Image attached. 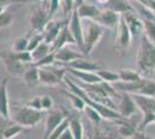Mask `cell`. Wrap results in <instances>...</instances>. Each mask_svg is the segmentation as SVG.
<instances>
[{"mask_svg":"<svg viewBox=\"0 0 155 139\" xmlns=\"http://www.w3.org/2000/svg\"><path fill=\"white\" fill-rule=\"evenodd\" d=\"M39 68V84L44 86H58L64 80L65 74L67 72L66 67L50 66L38 67Z\"/></svg>","mask_w":155,"mask_h":139,"instance_id":"8992f818","label":"cell"},{"mask_svg":"<svg viewBox=\"0 0 155 139\" xmlns=\"http://www.w3.org/2000/svg\"><path fill=\"white\" fill-rule=\"evenodd\" d=\"M44 41V34L43 33H34L32 31L30 40H29V45H28V51L32 52L37 46Z\"/></svg>","mask_w":155,"mask_h":139,"instance_id":"8d00e7d4","label":"cell"},{"mask_svg":"<svg viewBox=\"0 0 155 139\" xmlns=\"http://www.w3.org/2000/svg\"><path fill=\"white\" fill-rule=\"evenodd\" d=\"M105 9L114 11L116 13L124 14L126 12H133V8L126 0H109L103 6Z\"/></svg>","mask_w":155,"mask_h":139,"instance_id":"cb8c5ba5","label":"cell"},{"mask_svg":"<svg viewBox=\"0 0 155 139\" xmlns=\"http://www.w3.org/2000/svg\"><path fill=\"white\" fill-rule=\"evenodd\" d=\"M41 103H42V110L43 111H50L53 109V100L49 95L41 96Z\"/></svg>","mask_w":155,"mask_h":139,"instance_id":"ee69618b","label":"cell"},{"mask_svg":"<svg viewBox=\"0 0 155 139\" xmlns=\"http://www.w3.org/2000/svg\"><path fill=\"white\" fill-rule=\"evenodd\" d=\"M134 137L137 139H152L149 136L146 134V132H140V131H137L136 134H134Z\"/></svg>","mask_w":155,"mask_h":139,"instance_id":"f907efd6","label":"cell"},{"mask_svg":"<svg viewBox=\"0 0 155 139\" xmlns=\"http://www.w3.org/2000/svg\"><path fill=\"white\" fill-rule=\"evenodd\" d=\"M0 116L11 121V103L8 99V79L4 78L0 82Z\"/></svg>","mask_w":155,"mask_h":139,"instance_id":"4fadbf2b","label":"cell"},{"mask_svg":"<svg viewBox=\"0 0 155 139\" xmlns=\"http://www.w3.org/2000/svg\"><path fill=\"white\" fill-rule=\"evenodd\" d=\"M60 7L63 8V12L66 16H71L73 11L75 9L74 0H60Z\"/></svg>","mask_w":155,"mask_h":139,"instance_id":"7bdbcfd3","label":"cell"},{"mask_svg":"<svg viewBox=\"0 0 155 139\" xmlns=\"http://www.w3.org/2000/svg\"><path fill=\"white\" fill-rule=\"evenodd\" d=\"M22 79L28 86H36L39 84V68L35 65L29 66L27 68L25 74L22 75Z\"/></svg>","mask_w":155,"mask_h":139,"instance_id":"d4e9b609","label":"cell"},{"mask_svg":"<svg viewBox=\"0 0 155 139\" xmlns=\"http://www.w3.org/2000/svg\"><path fill=\"white\" fill-rule=\"evenodd\" d=\"M117 134H119L118 131L117 133H115L112 131H108L105 129H97L89 139H117Z\"/></svg>","mask_w":155,"mask_h":139,"instance_id":"d590c367","label":"cell"},{"mask_svg":"<svg viewBox=\"0 0 155 139\" xmlns=\"http://www.w3.org/2000/svg\"><path fill=\"white\" fill-rule=\"evenodd\" d=\"M68 44L71 45V44H77V43H75V40H74L71 30H70V28H68V25H66V26L60 30V33H59L58 37L56 38V41L51 44L52 51L56 52V51H58L59 49L68 45Z\"/></svg>","mask_w":155,"mask_h":139,"instance_id":"ac0fdd59","label":"cell"},{"mask_svg":"<svg viewBox=\"0 0 155 139\" xmlns=\"http://www.w3.org/2000/svg\"><path fill=\"white\" fill-rule=\"evenodd\" d=\"M130 28V31L132 34V37H139L143 34V20H140L133 14V12H126L122 14Z\"/></svg>","mask_w":155,"mask_h":139,"instance_id":"d6986e66","label":"cell"},{"mask_svg":"<svg viewBox=\"0 0 155 139\" xmlns=\"http://www.w3.org/2000/svg\"><path fill=\"white\" fill-rule=\"evenodd\" d=\"M27 0H0V7H6L9 6L12 4H16V2H25Z\"/></svg>","mask_w":155,"mask_h":139,"instance_id":"c3c4849f","label":"cell"},{"mask_svg":"<svg viewBox=\"0 0 155 139\" xmlns=\"http://www.w3.org/2000/svg\"><path fill=\"white\" fill-rule=\"evenodd\" d=\"M84 113L87 114V116L89 117V119H91L94 124L98 125V124L101 123V121H102V116L98 114V111H96L95 109H93L91 107H88V106L86 107Z\"/></svg>","mask_w":155,"mask_h":139,"instance_id":"b9f144b4","label":"cell"},{"mask_svg":"<svg viewBox=\"0 0 155 139\" xmlns=\"http://www.w3.org/2000/svg\"><path fill=\"white\" fill-rule=\"evenodd\" d=\"M50 20H52V18L48 12V8L42 4L36 5L32 8L31 15L29 19L30 30H32L34 33H43Z\"/></svg>","mask_w":155,"mask_h":139,"instance_id":"ba28073f","label":"cell"},{"mask_svg":"<svg viewBox=\"0 0 155 139\" xmlns=\"http://www.w3.org/2000/svg\"><path fill=\"white\" fill-rule=\"evenodd\" d=\"M95 1H96L98 5H103V6H104V5H105V4H107L109 0H95Z\"/></svg>","mask_w":155,"mask_h":139,"instance_id":"db71d44e","label":"cell"},{"mask_svg":"<svg viewBox=\"0 0 155 139\" xmlns=\"http://www.w3.org/2000/svg\"><path fill=\"white\" fill-rule=\"evenodd\" d=\"M52 52V46L51 44L46 43L45 41H43L41 44H39L34 51L31 52L32 55V59H34V64L37 63L38 60H41L42 58H44L45 56H48L49 53Z\"/></svg>","mask_w":155,"mask_h":139,"instance_id":"83f0119b","label":"cell"},{"mask_svg":"<svg viewBox=\"0 0 155 139\" xmlns=\"http://www.w3.org/2000/svg\"><path fill=\"white\" fill-rule=\"evenodd\" d=\"M64 81H65V84L67 85V87H68L70 92L75 93L79 96H81V98L84 100L86 104L88 107H91V108L95 109L96 111H98V114L102 116V118L107 119V121H112V122H116V123H120V122H123V121H126V119H124L123 116L118 113V111H116L115 109H112V108H110V107L104 106L102 103H98L96 101L91 100V98L88 96V94L84 92V89L79 86L78 84L73 82V80H70V78H66V77H65Z\"/></svg>","mask_w":155,"mask_h":139,"instance_id":"6da1fadb","label":"cell"},{"mask_svg":"<svg viewBox=\"0 0 155 139\" xmlns=\"http://www.w3.org/2000/svg\"><path fill=\"white\" fill-rule=\"evenodd\" d=\"M67 71L70 72L72 77H75L78 79H80L84 84L87 85H94V84H100L102 82V79L97 75L96 72H87V71H79L74 68H67Z\"/></svg>","mask_w":155,"mask_h":139,"instance_id":"7402d4cb","label":"cell"},{"mask_svg":"<svg viewBox=\"0 0 155 139\" xmlns=\"http://www.w3.org/2000/svg\"><path fill=\"white\" fill-rule=\"evenodd\" d=\"M27 127H25L23 125H20L18 123L14 122H9L6 125V127L4 129V138L5 139H12L16 136H19L20 133L26 132Z\"/></svg>","mask_w":155,"mask_h":139,"instance_id":"484cf974","label":"cell"},{"mask_svg":"<svg viewBox=\"0 0 155 139\" xmlns=\"http://www.w3.org/2000/svg\"><path fill=\"white\" fill-rule=\"evenodd\" d=\"M65 94H66V96L68 98V100L71 101L72 107H73L75 110H78V111H84L87 104H86L84 100L82 99L81 96H79L78 94H75V93H73V92H70V93L66 92Z\"/></svg>","mask_w":155,"mask_h":139,"instance_id":"4dcf8cb0","label":"cell"},{"mask_svg":"<svg viewBox=\"0 0 155 139\" xmlns=\"http://www.w3.org/2000/svg\"><path fill=\"white\" fill-rule=\"evenodd\" d=\"M104 27L98 25L96 21L87 20V23L84 25V56H91V51L95 49L103 36Z\"/></svg>","mask_w":155,"mask_h":139,"instance_id":"5b68a950","label":"cell"},{"mask_svg":"<svg viewBox=\"0 0 155 139\" xmlns=\"http://www.w3.org/2000/svg\"><path fill=\"white\" fill-rule=\"evenodd\" d=\"M122 18V14L116 13L114 11H110V9H101V13L96 18V22L98 25H101L104 28H108V29H116L118 28L119 25V21Z\"/></svg>","mask_w":155,"mask_h":139,"instance_id":"7c38bea8","label":"cell"},{"mask_svg":"<svg viewBox=\"0 0 155 139\" xmlns=\"http://www.w3.org/2000/svg\"><path fill=\"white\" fill-rule=\"evenodd\" d=\"M67 116L65 115L61 110L59 109H52L50 111H48L45 116V130H44V136L43 139H48L51 133L54 131V129L66 118Z\"/></svg>","mask_w":155,"mask_h":139,"instance_id":"30bf717a","label":"cell"},{"mask_svg":"<svg viewBox=\"0 0 155 139\" xmlns=\"http://www.w3.org/2000/svg\"><path fill=\"white\" fill-rule=\"evenodd\" d=\"M132 98L134 100L137 108L142 114L146 113H154L155 114V98L145 96L140 94H132Z\"/></svg>","mask_w":155,"mask_h":139,"instance_id":"ffe728a7","label":"cell"},{"mask_svg":"<svg viewBox=\"0 0 155 139\" xmlns=\"http://www.w3.org/2000/svg\"><path fill=\"white\" fill-rule=\"evenodd\" d=\"M32 34V30H29L27 35L19 37L14 41L13 45H12V50L15 52H21V51H28V45H29V40Z\"/></svg>","mask_w":155,"mask_h":139,"instance_id":"f546056e","label":"cell"},{"mask_svg":"<svg viewBox=\"0 0 155 139\" xmlns=\"http://www.w3.org/2000/svg\"><path fill=\"white\" fill-rule=\"evenodd\" d=\"M60 8V0H49V5H48V12L50 14V16H53L54 13Z\"/></svg>","mask_w":155,"mask_h":139,"instance_id":"f6af8a7d","label":"cell"},{"mask_svg":"<svg viewBox=\"0 0 155 139\" xmlns=\"http://www.w3.org/2000/svg\"><path fill=\"white\" fill-rule=\"evenodd\" d=\"M59 139H74L71 129H70V127H68V129H66L64 132H63V134L59 137Z\"/></svg>","mask_w":155,"mask_h":139,"instance_id":"681fc988","label":"cell"},{"mask_svg":"<svg viewBox=\"0 0 155 139\" xmlns=\"http://www.w3.org/2000/svg\"><path fill=\"white\" fill-rule=\"evenodd\" d=\"M54 55H56V63H65V64H70L73 60L81 59V58L87 57L82 52L71 49L68 45L59 49L58 51L54 52Z\"/></svg>","mask_w":155,"mask_h":139,"instance_id":"2e32d148","label":"cell"},{"mask_svg":"<svg viewBox=\"0 0 155 139\" xmlns=\"http://www.w3.org/2000/svg\"><path fill=\"white\" fill-rule=\"evenodd\" d=\"M68 127H70V117L67 116V117L54 129V131L51 133V136L48 139H59V137L63 134V132H64L66 129H68Z\"/></svg>","mask_w":155,"mask_h":139,"instance_id":"f35d334b","label":"cell"},{"mask_svg":"<svg viewBox=\"0 0 155 139\" xmlns=\"http://www.w3.org/2000/svg\"><path fill=\"white\" fill-rule=\"evenodd\" d=\"M39 4H42L43 6H45L48 8V5H49V0H38Z\"/></svg>","mask_w":155,"mask_h":139,"instance_id":"f5cc1de1","label":"cell"},{"mask_svg":"<svg viewBox=\"0 0 155 139\" xmlns=\"http://www.w3.org/2000/svg\"><path fill=\"white\" fill-rule=\"evenodd\" d=\"M145 79V78H143ZM143 79L140 81H134V82H125V81H118L114 84L115 91L122 93H129V94H139L140 89L143 84Z\"/></svg>","mask_w":155,"mask_h":139,"instance_id":"603a6c76","label":"cell"},{"mask_svg":"<svg viewBox=\"0 0 155 139\" xmlns=\"http://www.w3.org/2000/svg\"><path fill=\"white\" fill-rule=\"evenodd\" d=\"M154 123H155V121H154Z\"/></svg>","mask_w":155,"mask_h":139,"instance_id":"680465c9","label":"cell"},{"mask_svg":"<svg viewBox=\"0 0 155 139\" xmlns=\"http://www.w3.org/2000/svg\"><path fill=\"white\" fill-rule=\"evenodd\" d=\"M155 121V114L154 113H146V114H142V121L140 122V124L138 125L137 127V131H140V132H145L146 127L154 123Z\"/></svg>","mask_w":155,"mask_h":139,"instance_id":"74e56055","label":"cell"},{"mask_svg":"<svg viewBox=\"0 0 155 139\" xmlns=\"http://www.w3.org/2000/svg\"><path fill=\"white\" fill-rule=\"evenodd\" d=\"M140 95L155 98V80L153 79H143V84L139 92Z\"/></svg>","mask_w":155,"mask_h":139,"instance_id":"d6a6232c","label":"cell"},{"mask_svg":"<svg viewBox=\"0 0 155 139\" xmlns=\"http://www.w3.org/2000/svg\"><path fill=\"white\" fill-rule=\"evenodd\" d=\"M13 22H14V16L9 11L5 9L2 13L0 14V29L11 27L13 25Z\"/></svg>","mask_w":155,"mask_h":139,"instance_id":"ab89813d","label":"cell"},{"mask_svg":"<svg viewBox=\"0 0 155 139\" xmlns=\"http://www.w3.org/2000/svg\"><path fill=\"white\" fill-rule=\"evenodd\" d=\"M117 131H118V133H119L122 137H125V138L134 137V134H136V132H137L136 129L131 125V124L126 123L125 121L119 123V126H118V130H117Z\"/></svg>","mask_w":155,"mask_h":139,"instance_id":"836d02e7","label":"cell"},{"mask_svg":"<svg viewBox=\"0 0 155 139\" xmlns=\"http://www.w3.org/2000/svg\"><path fill=\"white\" fill-rule=\"evenodd\" d=\"M154 15H155V12H154Z\"/></svg>","mask_w":155,"mask_h":139,"instance_id":"6f0895ef","label":"cell"},{"mask_svg":"<svg viewBox=\"0 0 155 139\" xmlns=\"http://www.w3.org/2000/svg\"><path fill=\"white\" fill-rule=\"evenodd\" d=\"M143 33L153 43H155V21L150 19L143 20Z\"/></svg>","mask_w":155,"mask_h":139,"instance_id":"e575fe53","label":"cell"},{"mask_svg":"<svg viewBox=\"0 0 155 139\" xmlns=\"http://www.w3.org/2000/svg\"><path fill=\"white\" fill-rule=\"evenodd\" d=\"M137 60L141 74L146 77L155 75V43H153L145 34H142Z\"/></svg>","mask_w":155,"mask_h":139,"instance_id":"3957f363","label":"cell"},{"mask_svg":"<svg viewBox=\"0 0 155 139\" xmlns=\"http://www.w3.org/2000/svg\"><path fill=\"white\" fill-rule=\"evenodd\" d=\"M0 60L6 71L13 77H22L27 71L26 64L21 63L16 57L13 50H5L0 52Z\"/></svg>","mask_w":155,"mask_h":139,"instance_id":"52a82bcc","label":"cell"},{"mask_svg":"<svg viewBox=\"0 0 155 139\" xmlns=\"http://www.w3.org/2000/svg\"><path fill=\"white\" fill-rule=\"evenodd\" d=\"M79 86L88 94V96L91 100H94V101H96L98 103H102L104 106H108L110 108H112V109H115L114 108V102L111 100V96L112 95H116L117 91H115L114 87L110 86V84L102 81L100 84H94V85H87V84H84V85H79Z\"/></svg>","mask_w":155,"mask_h":139,"instance_id":"277c9868","label":"cell"},{"mask_svg":"<svg viewBox=\"0 0 155 139\" xmlns=\"http://www.w3.org/2000/svg\"><path fill=\"white\" fill-rule=\"evenodd\" d=\"M4 11H5V7H0V14L2 13Z\"/></svg>","mask_w":155,"mask_h":139,"instance_id":"11a10c76","label":"cell"},{"mask_svg":"<svg viewBox=\"0 0 155 139\" xmlns=\"http://www.w3.org/2000/svg\"><path fill=\"white\" fill-rule=\"evenodd\" d=\"M137 109H138V108H137V104H136V102H134V100L132 98V94L122 93L118 113L123 116V118L124 119L130 118L133 114L136 113Z\"/></svg>","mask_w":155,"mask_h":139,"instance_id":"9a60e30c","label":"cell"},{"mask_svg":"<svg viewBox=\"0 0 155 139\" xmlns=\"http://www.w3.org/2000/svg\"><path fill=\"white\" fill-rule=\"evenodd\" d=\"M78 14L82 20H96V18L101 13V9L91 2H84L81 6L77 8Z\"/></svg>","mask_w":155,"mask_h":139,"instance_id":"44dd1931","label":"cell"},{"mask_svg":"<svg viewBox=\"0 0 155 139\" xmlns=\"http://www.w3.org/2000/svg\"><path fill=\"white\" fill-rule=\"evenodd\" d=\"M70 129L74 139H84V127L79 117H70Z\"/></svg>","mask_w":155,"mask_h":139,"instance_id":"4316f807","label":"cell"},{"mask_svg":"<svg viewBox=\"0 0 155 139\" xmlns=\"http://www.w3.org/2000/svg\"><path fill=\"white\" fill-rule=\"evenodd\" d=\"M68 28L71 30L72 35L75 40L79 51L84 53V25H82V19L79 16L77 8L73 11L72 15L70 16L68 21Z\"/></svg>","mask_w":155,"mask_h":139,"instance_id":"9c48e42d","label":"cell"},{"mask_svg":"<svg viewBox=\"0 0 155 139\" xmlns=\"http://www.w3.org/2000/svg\"><path fill=\"white\" fill-rule=\"evenodd\" d=\"M46 116L45 111L36 110L27 103H13L11 104V121L25 127H32L41 123Z\"/></svg>","mask_w":155,"mask_h":139,"instance_id":"7a4b0ae2","label":"cell"},{"mask_svg":"<svg viewBox=\"0 0 155 139\" xmlns=\"http://www.w3.org/2000/svg\"><path fill=\"white\" fill-rule=\"evenodd\" d=\"M118 74H119L120 81H125V82H134V81H140L143 79L141 73L130 68H122Z\"/></svg>","mask_w":155,"mask_h":139,"instance_id":"f1b7e54d","label":"cell"},{"mask_svg":"<svg viewBox=\"0 0 155 139\" xmlns=\"http://www.w3.org/2000/svg\"><path fill=\"white\" fill-rule=\"evenodd\" d=\"M68 67L74 68V70H79V71H87V72H97L100 70H103V65L101 63L89 60L88 57L73 60L68 64Z\"/></svg>","mask_w":155,"mask_h":139,"instance_id":"e0dca14e","label":"cell"},{"mask_svg":"<svg viewBox=\"0 0 155 139\" xmlns=\"http://www.w3.org/2000/svg\"><path fill=\"white\" fill-rule=\"evenodd\" d=\"M9 122H11V121H7V119L2 118V117L0 116V139H5L4 138V129L6 127V125Z\"/></svg>","mask_w":155,"mask_h":139,"instance_id":"7dc6e473","label":"cell"},{"mask_svg":"<svg viewBox=\"0 0 155 139\" xmlns=\"http://www.w3.org/2000/svg\"><path fill=\"white\" fill-rule=\"evenodd\" d=\"M154 80H155V75H154Z\"/></svg>","mask_w":155,"mask_h":139,"instance_id":"9f6ffc18","label":"cell"},{"mask_svg":"<svg viewBox=\"0 0 155 139\" xmlns=\"http://www.w3.org/2000/svg\"><path fill=\"white\" fill-rule=\"evenodd\" d=\"M84 2V0H74V4H75V8H78L79 6H81Z\"/></svg>","mask_w":155,"mask_h":139,"instance_id":"816d5d0a","label":"cell"},{"mask_svg":"<svg viewBox=\"0 0 155 139\" xmlns=\"http://www.w3.org/2000/svg\"><path fill=\"white\" fill-rule=\"evenodd\" d=\"M97 75L102 79V81L104 82H108V84H115V82H118L120 81V78H119V74L118 72H112V71H109V70H100L97 71Z\"/></svg>","mask_w":155,"mask_h":139,"instance_id":"1f68e13d","label":"cell"},{"mask_svg":"<svg viewBox=\"0 0 155 139\" xmlns=\"http://www.w3.org/2000/svg\"><path fill=\"white\" fill-rule=\"evenodd\" d=\"M56 63V55H54V51H52L51 53H49L48 56H45L44 58H42L41 60H38L37 63L32 64L37 67H43V66H50V65H53Z\"/></svg>","mask_w":155,"mask_h":139,"instance_id":"60d3db41","label":"cell"},{"mask_svg":"<svg viewBox=\"0 0 155 139\" xmlns=\"http://www.w3.org/2000/svg\"><path fill=\"white\" fill-rule=\"evenodd\" d=\"M27 104L29 107H31L34 109H36V110H42V103H41V96H35V98H32L31 100H29V101H27L26 102ZM43 111V110H42Z\"/></svg>","mask_w":155,"mask_h":139,"instance_id":"bcb514c9","label":"cell"},{"mask_svg":"<svg viewBox=\"0 0 155 139\" xmlns=\"http://www.w3.org/2000/svg\"><path fill=\"white\" fill-rule=\"evenodd\" d=\"M70 20H50V22L46 25L44 29V41L49 44H52L56 38L58 37L60 30L64 28L66 25H68Z\"/></svg>","mask_w":155,"mask_h":139,"instance_id":"5bb4252c","label":"cell"},{"mask_svg":"<svg viewBox=\"0 0 155 139\" xmlns=\"http://www.w3.org/2000/svg\"><path fill=\"white\" fill-rule=\"evenodd\" d=\"M118 34H117V40H116V49L118 50H126L130 45H131V40H132V34L130 31V28L126 23V21L122 15L119 25H118Z\"/></svg>","mask_w":155,"mask_h":139,"instance_id":"8fae6325","label":"cell"}]
</instances>
